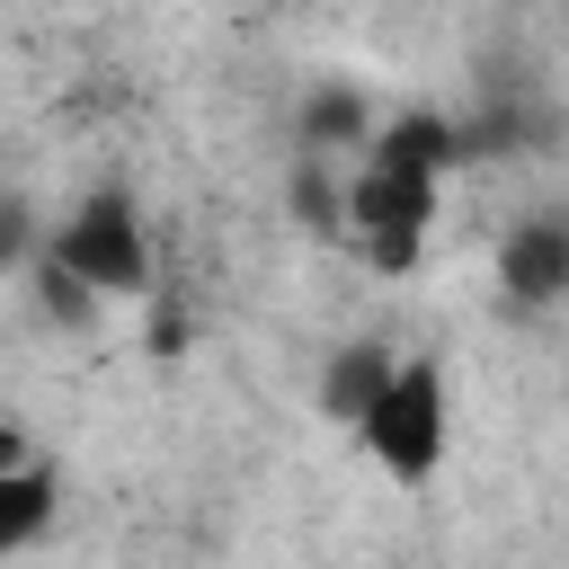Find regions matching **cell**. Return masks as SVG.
I'll use <instances>...</instances> for the list:
<instances>
[{"instance_id": "6da1fadb", "label": "cell", "mask_w": 569, "mask_h": 569, "mask_svg": "<svg viewBox=\"0 0 569 569\" xmlns=\"http://www.w3.org/2000/svg\"><path fill=\"white\" fill-rule=\"evenodd\" d=\"M98 302H124V293H151V240H142V204L124 196V187H89L62 222H53V240H44Z\"/></svg>"}, {"instance_id": "7a4b0ae2", "label": "cell", "mask_w": 569, "mask_h": 569, "mask_svg": "<svg viewBox=\"0 0 569 569\" xmlns=\"http://www.w3.org/2000/svg\"><path fill=\"white\" fill-rule=\"evenodd\" d=\"M427 222H436V178L427 169H400V160H356L347 169V231L382 276L418 267Z\"/></svg>"}, {"instance_id": "3957f363", "label": "cell", "mask_w": 569, "mask_h": 569, "mask_svg": "<svg viewBox=\"0 0 569 569\" xmlns=\"http://www.w3.org/2000/svg\"><path fill=\"white\" fill-rule=\"evenodd\" d=\"M365 453L400 489H427L436 480V462H445V365L436 356H400V382L365 418Z\"/></svg>"}, {"instance_id": "277c9868", "label": "cell", "mask_w": 569, "mask_h": 569, "mask_svg": "<svg viewBox=\"0 0 569 569\" xmlns=\"http://www.w3.org/2000/svg\"><path fill=\"white\" fill-rule=\"evenodd\" d=\"M498 293L516 311H560L569 302V213L560 204L507 222V240H498Z\"/></svg>"}, {"instance_id": "5b68a950", "label": "cell", "mask_w": 569, "mask_h": 569, "mask_svg": "<svg viewBox=\"0 0 569 569\" xmlns=\"http://www.w3.org/2000/svg\"><path fill=\"white\" fill-rule=\"evenodd\" d=\"M373 133H382V116H373V98L356 89V80H320V89H302V107H293V160H365L373 151Z\"/></svg>"}, {"instance_id": "8992f818", "label": "cell", "mask_w": 569, "mask_h": 569, "mask_svg": "<svg viewBox=\"0 0 569 569\" xmlns=\"http://www.w3.org/2000/svg\"><path fill=\"white\" fill-rule=\"evenodd\" d=\"M400 382V356L391 347H373V338H356V347H338L329 365H320V409L338 418V427H356L365 436V418L382 409V391Z\"/></svg>"}, {"instance_id": "52a82bcc", "label": "cell", "mask_w": 569, "mask_h": 569, "mask_svg": "<svg viewBox=\"0 0 569 569\" xmlns=\"http://www.w3.org/2000/svg\"><path fill=\"white\" fill-rule=\"evenodd\" d=\"M53 507H62L53 462H44V453L9 462V471H0V551H36V542H44V525H53Z\"/></svg>"}, {"instance_id": "ba28073f", "label": "cell", "mask_w": 569, "mask_h": 569, "mask_svg": "<svg viewBox=\"0 0 569 569\" xmlns=\"http://www.w3.org/2000/svg\"><path fill=\"white\" fill-rule=\"evenodd\" d=\"M27 293H36V311H44L53 329H89V320H98V293H89V284H80V276H71L53 249L27 267Z\"/></svg>"}, {"instance_id": "9c48e42d", "label": "cell", "mask_w": 569, "mask_h": 569, "mask_svg": "<svg viewBox=\"0 0 569 569\" xmlns=\"http://www.w3.org/2000/svg\"><path fill=\"white\" fill-rule=\"evenodd\" d=\"M293 222L302 231H347V178L329 160H293Z\"/></svg>"}, {"instance_id": "30bf717a", "label": "cell", "mask_w": 569, "mask_h": 569, "mask_svg": "<svg viewBox=\"0 0 569 569\" xmlns=\"http://www.w3.org/2000/svg\"><path fill=\"white\" fill-rule=\"evenodd\" d=\"M560 391H569V382H560Z\"/></svg>"}]
</instances>
